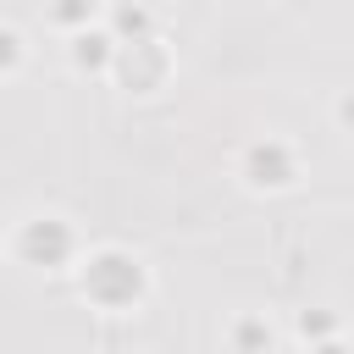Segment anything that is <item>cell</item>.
<instances>
[{"label":"cell","instance_id":"cell-1","mask_svg":"<svg viewBox=\"0 0 354 354\" xmlns=\"http://www.w3.org/2000/svg\"><path fill=\"white\" fill-rule=\"evenodd\" d=\"M83 293L105 310H127L138 299V260L127 254H94L83 266Z\"/></svg>","mask_w":354,"mask_h":354},{"label":"cell","instance_id":"cell-2","mask_svg":"<svg viewBox=\"0 0 354 354\" xmlns=\"http://www.w3.org/2000/svg\"><path fill=\"white\" fill-rule=\"evenodd\" d=\"M249 183H254V188H288V183H293V155H288L277 138L254 144V149H249Z\"/></svg>","mask_w":354,"mask_h":354},{"label":"cell","instance_id":"cell-3","mask_svg":"<svg viewBox=\"0 0 354 354\" xmlns=\"http://www.w3.org/2000/svg\"><path fill=\"white\" fill-rule=\"evenodd\" d=\"M55 17H61V22H77V17H83V6H77V0H61V6H55Z\"/></svg>","mask_w":354,"mask_h":354},{"label":"cell","instance_id":"cell-4","mask_svg":"<svg viewBox=\"0 0 354 354\" xmlns=\"http://www.w3.org/2000/svg\"><path fill=\"white\" fill-rule=\"evenodd\" d=\"M337 116H343V122H354V100H343V105H337Z\"/></svg>","mask_w":354,"mask_h":354}]
</instances>
